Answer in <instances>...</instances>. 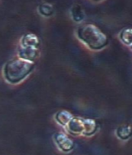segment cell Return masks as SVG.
Masks as SVG:
<instances>
[{"label":"cell","instance_id":"obj_1","mask_svg":"<svg viewBox=\"0 0 132 155\" xmlns=\"http://www.w3.org/2000/svg\"><path fill=\"white\" fill-rule=\"evenodd\" d=\"M77 35L79 40L91 50L99 51L108 43V38L105 34L93 24H84L77 30Z\"/></svg>","mask_w":132,"mask_h":155},{"label":"cell","instance_id":"obj_2","mask_svg":"<svg viewBox=\"0 0 132 155\" xmlns=\"http://www.w3.org/2000/svg\"><path fill=\"white\" fill-rule=\"evenodd\" d=\"M34 62L27 61L21 58L11 60L4 65L3 75L7 82L11 84L21 83L34 69Z\"/></svg>","mask_w":132,"mask_h":155},{"label":"cell","instance_id":"obj_3","mask_svg":"<svg viewBox=\"0 0 132 155\" xmlns=\"http://www.w3.org/2000/svg\"><path fill=\"white\" fill-rule=\"evenodd\" d=\"M68 131L73 135L82 134L84 128V118L80 117H73L66 126Z\"/></svg>","mask_w":132,"mask_h":155},{"label":"cell","instance_id":"obj_4","mask_svg":"<svg viewBox=\"0 0 132 155\" xmlns=\"http://www.w3.org/2000/svg\"><path fill=\"white\" fill-rule=\"evenodd\" d=\"M19 58L27 61L34 62L39 56L38 48H21L19 50Z\"/></svg>","mask_w":132,"mask_h":155},{"label":"cell","instance_id":"obj_5","mask_svg":"<svg viewBox=\"0 0 132 155\" xmlns=\"http://www.w3.org/2000/svg\"><path fill=\"white\" fill-rule=\"evenodd\" d=\"M54 138L57 144L59 145L61 150H65V151H69L73 148V145H74L73 141L70 138H69L65 134L61 133V132L56 133L55 135Z\"/></svg>","mask_w":132,"mask_h":155},{"label":"cell","instance_id":"obj_6","mask_svg":"<svg viewBox=\"0 0 132 155\" xmlns=\"http://www.w3.org/2000/svg\"><path fill=\"white\" fill-rule=\"evenodd\" d=\"M39 38L34 34H27L22 37L21 43V48H38L39 46Z\"/></svg>","mask_w":132,"mask_h":155},{"label":"cell","instance_id":"obj_7","mask_svg":"<svg viewBox=\"0 0 132 155\" xmlns=\"http://www.w3.org/2000/svg\"><path fill=\"white\" fill-rule=\"evenodd\" d=\"M97 123L91 118H84V128L82 135L92 136L97 131Z\"/></svg>","mask_w":132,"mask_h":155},{"label":"cell","instance_id":"obj_8","mask_svg":"<svg viewBox=\"0 0 132 155\" xmlns=\"http://www.w3.org/2000/svg\"><path fill=\"white\" fill-rule=\"evenodd\" d=\"M73 118L72 114L68 112L66 110H60L59 112H57L55 115V119L60 125L63 127H66L67 124L69 123V121Z\"/></svg>","mask_w":132,"mask_h":155},{"label":"cell","instance_id":"obj_9","mask_svg":"<svg viewBox=\"0 0 132 155\" xmlns=\"http://www.w3.org/2000/svg\"><path fill=\"white\" fill-rule=\"evenodd\" d=\"M117 137L122 140H128L132 136V128L130 126H120L116 131Z\"/></svg>","mask_w":132,"mask_h":155},{"label":"cell","instance_id":"obj_10","mask_svg":"<svg viewBox=\"0 0 132 155\" xmlns=\"http://www.w3.org/2000/svg\"><path fill=\"white\" fill-rule=\"evenodd\" d=\"M119 38L124 44L130 47L132 45V29L127 28L121 30L119 35Z\"/></svg>","mask_w":132,"mask_h":155},{"label":"cell","instance_id":"obj_11","mask_svg":"<svg viewBox=\"0 0 132 155\" xmlns=\"http://www.w3.org/2000/svg\"><path fill=\"white\" fill-rule=\"evenodd\" d=\"M71 16L74 21L79 22L82 21L85 17V13L82 8L78 5L73 6L71 9Z\"/></svg>","mask_w":132,"mask_h":155},{"label":"cell","instance_id":"obj_12","mask_svg":"<svg viewBox=\"0 0 132 155\" xmlns=\"http://www.w3.org/2000/svg\"><path fill=\"white\" fill-rule=\"evenodd\" d=\"M38 12L43 16L49 17L54 13V8L49 3H43L38 6Z\"/></svg>","mask_w":132,"mask_h":155},{"label":"cell","instance_id":"obj_13","mask_svg":"<svg viewBox=\"0 0 132 155\" xmlns=\"http://www.w3.org/2000/svg\"><path fill=\"white\" fill-rule=\"evenodd\" d=\"M130 48H131V49H132V45H131V46H130Z\"/></svg>","mask_w":132,"mask_h":155}]
</instances>
